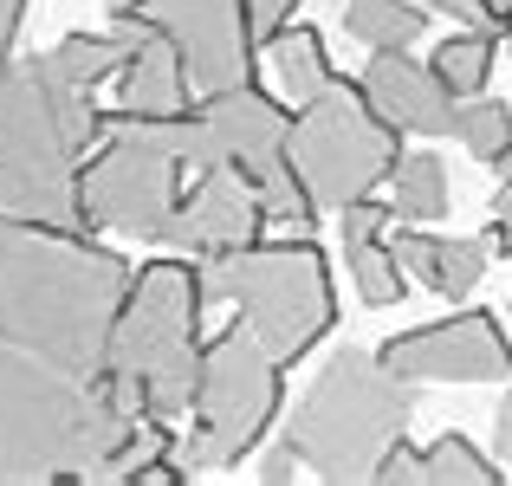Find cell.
<instances>
[{
  "instance_id": "cell-1",
  "label": "cell",
  "mask_w": 512,
  "mask_h": 486,
  "mask_svg": "<svg viewBox=\"0 0 512 486\" xmlns=\"http://www.w3.org/2000/svg\"><path fill=\"white\" fill-rule=\"evenodd\" d=\"M130 279L137 266L117 247H98L91 227L0 208V337L7 344L104 383Z\"/></svg>"
},
{
  "instance_id": "cell-2",
  "label": "cell",
  "mask_w": 512,
  "mask_h": 486,
  "mask_svg": "<svg viewBox=\"0 0 512 486\" xmlns=\"http://www.w3.org/2000/svg\"><path fill=\"white\" fill-rule=\"evenodd\" d=\"M130 428L137 409L111 383L72 376L52 357L0 337V486L104 480Z\"/></svg>"
},
{
  "instance_id": "cell-3",
  "label": "cell",
  "mask_w": 512,
  "mask_h": 486,
  "mask_svg": "<svg viewBox=\"0 0 512 486\" xmlns=\"http://www.w3.org/2000/svg\"><path fill=\"white\" fill-rule=\"evenodd\" d=\"M104 130L111 111H98L91 91L72 85L46 52L13 59L0 72V208L85 227V156Z\"/></svg>"
},
{
  "instance_id": "cell-4",
  "label": "cell",
  "mask_w": 512,
  "mask_h": 486,
  "mask_svg": "<svg viewBox=\"0 0 512 486\" xmlns=\"http://www.w3.org/2000/svg\"><path fill=\"white\" fill-rule=\"evenodd\" d=\"M201 266L195 260H150L130 279V299L117 312V337H111V370L104 383L130 402L137 415L175 422L188 415L201 383Z\"/></svg>"
},
{
  "instance_id": "cell-5",
  "label": "cell",
  "mask_w": 512,
  "mask_h": 486,
  "mask_svg": "<svg viewBox=\"0 0 512 486\" xmlns=\"http://www.w3.org/2000/svg\"><path fill=\"white\" fill-rule=\"evenodd\" d=\"M415 422V383H402L370 350H338L305 389L299 415L286 422V448L299 454L325 486L370 480L389 441H402Z\"/></svg>"
},
{
  "instance_id": "cell-6",
  "label": "cell",
  "mask_w": 512,
  "mask_h": 486,
  "mask_svg": "<svg viewBox=\"0 0 512 486\" xmlns=\"http://www.w3.org/2000/svg\"><path fill=\"white\" fill-rule=\"evenodd\" d=\"M156 130L182 150L188 169H214V162H234L266 201V221L279 227H299L312 234V221L325 208L312 201V188L299 182L292 169V104L273 98L260 85H234V91H201L195 111L182 117H150Z\"/></svg>"
},
{
  "instance_id": "cell-7",
  "label": "cell",
  "mask_w": 512,
  "mask_h": 486,
  "mask_svg": "<svg viewBox=\"0 0 512 486\" xmlns=\"http://www.w3.org/2000/svg\"><path fill=\"white\" fill-rule=\"evenodd\" d=\"M201 292H208V305H240V318L279 363H299L338 324L331 266L312 240H247V247L208 253Z\"/></svg>"
},
{
  "instance_id": "cell-8",
  "label": "cell",
  "mask_w": 512,
  "mask_h": 486,
  "mask_svg": "<svg viewBox=\"0 0 512 486\" xmlns=\"http://www.w3.org/2000/svg\"><path fill=\"white\" fill-rule=\"evenodd\" d=\"M286 363L253 337L247 318H234L208 350H201V383L195 402H188V435L175 441V461L188 474H214V467H240L253 448L266 441L279 402H286V383H279Z\"/></svg>"
},
{
  "instance_id": "cell-9",
  "label": "cell",
  "mask_w": 512,
  "mask_h": 486,
  "mask_svg": "<svg viewBox=\"0 0 512 486\" xmlns=\"http://www.w3.org/2000/svg\"><path fill=\"white\" fill-rule=\"evenodd\" d=\"M402 162V130L370 104L363 78H331L292 124V169L318 208H350L376 195Z\"/></svg>"
},
{
  "instance_id": "cell-10",
  "label": "cell",
  "mask_w": 512,
  "mask_h": 486,
  "mask_svg": "<svg viewBox=\"0 0 512 486\" xmlns=\"http://www.w3.org/2000/svg\"><path fill=\"white\" fill-rule=\"evenodd\" d=\"M182 150L150 117L111 111L104 143L85 156V227H111L124 240H163L182 208Z\"/></svg>"
},
{
  "instance_id": "cell-11",
  "label": "cell",
  "mask_w": 512,
  "mask_h": 486,
  "mask_svg": "<svg viewBox=\"0 0 512 486\" xmlns=\"http://www.w3.org/2000/svg\"><path fill=\"white\" fill-rule=\"evenodd\" d=\"M376 357L402 376V383H506L512 389V344L500 312H461L422 324V331L389 337Z\"/></svg>"
},
{
  "instance_id": "cell-12",
  "label": "cell",
  "mask_w": 512,
  "mask_h": 486,
  "mask_svg": "<svg viewBox=\"0 0 512 486\" xmlns=\"http://www.w3.org/2000/svg\"><path fill=\"white\" fill-rule=\"evenodd\" d=\"M137 13L169 33L188 59V78L201 91H234L253 85L260 65V39H253L247 0H137Z\"/></svg>"
},
{
  "instance_id": "cell-13",
  "label": "cell",
  "mask_w": 512,
  "mask_h": 486,
  "mask_svg": "<svg viewBox=\"0 0 512 486\" xmlns=\"http://www.w3.org/2000/svg\"><path fill=\"white\" fill-rule=\"evenodd\" d=\"M260 227H266L260 188H253L234 162H214V169H195V188L182 195V208H175V221H169L163 240L175 253L208 260V253H227V247L260 240Z\"/></svg>"
},
{
  "instance_id": "cell-14",
  "label": "cell",
  "mask_w": 512,
  "mask_h": 486,
  "mask_svg": "<svg viewBox=\"0 0 512 486\" xmlns=\"http://www.w3.org/2000/svg\"><path fill=\"white\" fill-rule=\"evenodd\" d=\"M363 91H370V104L396 130H409V137H454V104H461V98L435 78V65L409 59V46L370 52V65H363Z\"/></svg>"
},
{
  "instance_id": "cell-15",
  "label": "cell",
  "mask_w": 512,
  "mask_h": 486,
  "mask_svg": "<svg viewBox=\"0 0 512 486\" xmlns=\"http://www.w3.org/2000/svg\"><path fill=\"white\" fill-rule=\"evenodd\" d=\"M117 111L130 117H182L195 111V78H188V59L169 33H150L130 65L117 72Z\"/></svg>"
},
{
  "instance_id": "cell-16",
  "label": "cell",
  "mask_w": 512,
  "mask_h": 486,
  "mask_svg": "<svg viewBox=\"0 0 512 486\" xmlns=\"http://www.w3.org/2000/svg\"><path fill=\"white\" fill-rule=\"evenodd\" d=\"M389 247H396L402 273H415L428 292H435V299H467V292L487 279V260H493L487 234H480V240H435V234H415V227H402Z\"/></svg>"
},
{
  "instance_id": "cell-17",
  "label": "cell",
  "mask_w": 512,
  "mask_h": 486,
  "mask_svg": "<svg viewBox=\"0 0 512 486\" xmlns=\"http://www.w3.org/2000/svg\"><path fill=\"white\" fill-rule=\"evenodd\" d=\"M266 59H273V85L279 98L292 104V111H305V104L318 98V91L331 85V59H325V33L318 26H286V33L266 46Z\"/></svg>"
},
{
  "instance_id": "cell-18",
  "label": "cell",
  "mask_w": 512,
  "mask_h": 486,
  "mask_svg": "<svg viewBox=\"0 0 512 486\" xmlns=\"http://www.w3.org/2000/svg\"><path fill=\"white\" fill-rule=\"evenodd\" d=\"M448 162L435 150H415L396 162V175H389V208H396V221H435V214H448Z\"/></svg>"
},
{
  "instance_id": "cell-19",
  "label": "cell",
  "mask_w": 512,
  "mask_h": 486,
  "mask_svg": "<svg viewBox=\"0 0 512 486\" xmlns=\"http://www.w3.org/2000/svg\"><path fill=\"white\" fill-rule=\"evenodd\" d=\"M344 33L357 46L383 52V46H415L428 33V7H409V0H350L344 7Z\"/></svg>"
},
{
  "instance_id": "cell-20",
  "label": "cell",
  "mask_w": 512,
  "mask_h": 486,
  "mask_svg": "<svg viewBox=\"0 0 512 486\" xmlns=\"http://www.w3.org/2000/svg\"><path fill=\"white\" fill-rule=\"evenodd\" d=\"M428 65H435V78L454 91V98H480V91H487V78H493V33L467 26V33L441 39Z\"/></svg>"
},
{
  "instance_id": "cell-21",
  "label": "cell",
  "mask_w": 512,
  "mask_h": 486,
  "mask_svg": "<svg viewBox=\"0 0 512 486\" xmlns=\"http://www.w3.org/2000/svg\"><path fill=\"white\" fill-rule=\"evenodd\" d=\"M506 480L467 435H441L435 448H422V486H493Z\"/></svg>"
},
{
  "instance_id": "cell-22",
  "label": "cell",
  "mask_w": 512,
  "mask_h": 486,
  "mask_svg": "<svg viewBox=\"0 0 512 486\" xmlns=\"http://www.w3.org/2000/svg\"><path fill=\"white\" fill-rule=\"evenodd\" d=\"M344 253H350V286H357V299L370 305V312L402 305V260H396V247L363 240V247H344Z\"/></svg>"
},
{
  "instance_id": "cell-23",
  "label": "cell",
  "mask_w": 512,
  "mask_h": 486,
  "mask_svg": "<svg viewBox=\"0 0 512 486\" xmlns=\"http://www.w3.org/2000/svg\"><path fill=\"white\" fill-rule=\"evenodd\" d=\"M454 137H461L480 162H493V156L512 150V111L500 98H461L454 104Z\"/></svg>"
},
{
  "instance_id": "cell-24",
  "label": "cell",
  "mask_w": 512,
  "mask_h": 486,
  "mask_svg": "<svg viewBox=\"0 0 512 486\" xmlns=\"http://www.w3.org/2000/svg\"><path fill=\"white\" fill-rule=\"evenodd\" d=\"M344 214V247H363V240H383V227L396 221V208H383V201H350V208H338Z\"/></svg>"
},
{
  "instance_id": "cell-25",
  "label": "cell",
  "mask_w": 512,
  "mask_h": 486,
  "mask_svg": "<svg viewBox=\"0 0 512 486\" xmlns=\"http://www.w3.org/2000/svg\"><path fill=\"white\" fill-rule=\"evenodd\" d=\"M428 7L454 13L461 26H480V33H493V39H512V13L493 7V0H428Z\"/></svg>"
},
{
  "instance_id": "cell-26",
  "label": "cell",
  "mask_w": 512,
  "mask_h": 486,
  "mask_svg": "<svg viewBox=\"0 0 512 486\" xmlns=\"http://www.w3.org/2000/svg\"><path fill=\"white\" fill-rule=\"evenodd\" d=\"M370 480H376V486H422V454L409 448V435H402V441H389Z\"/></svg>"
},
{
  "instance_id": "cell-27",
  "label": "cell",
  "mask_w": 512,
  "mask_h": 486,
  "mask_svg": "<svg viewBox=\"0 0 512 486\" xmlns=\"http://www.w3.org/2000/svg\"><path fill=\"white\" fill-rule=\"evenodd\" d=\"M292 13H299V0H247V20H253V39H260V52L292 26Z\"/></svg>"
},
{
  "instance_id": "cell-28",
  "label": "cell",
  "mask_w": 512,
  "mask_h": 486,
  "mask_svg": "<svg viewBox=\"0 0 512 486\" xmlns=\"http://www.w3.org/2000/svg\"><path fill=\"white\" fill-rule=\"evenodd\" d=\"M299 467H305V461H299V454L286 448V441H279V448H273V454L260 461V480H266V486H286V480H299Z\"/></svg>"
},
{
  "instance_id": "cell-29",
  "label": "cell",
  "mask_w": 512,
  "mask_h": 486,
  "mask_svg": "<svg viewBox=\"0 0 512 486\" xmlns=\"http://www.w3.org/2000/svg\"><path fill=\"white\" fill-rule=\"evenodd\" d=\"M20 20H26V0H0V72L13 65V39H20Z\"/></svg>"
},
{
  "instance_id": "cell-30",
  "label": "cell",
  "mask_w": 512,
  "mask_h": 486,
  "mask_svg": "<svg viewBox=\"0 0 512 486\" xmlns=\"http://www.w3.org/2000/svg\"><path fill=\"white\" fill-rule=\"evenodd\" d=\"M493 454H500V461L512 467V396L500 402V409H493Z\"/></svg>"
},
{
  "instance_id": "cell-31",
  "label": "cell",
  "mask_w": 512,
  "mask_h": 486,
  "mask_svg": "<svg viewBox=\"0 0 512 486\" xmlns=\"http://www.w3.org/2000/svg\"><path fill=\"white\" fill-rule=\"evenodd\" d=\"M493 221L512 234V182H500V195H493Z\"/></svg>"
},
{
  "instance_id": "cell-32",
  "label": "cell",
  "mask_w": 512,
  "mask_h": 486,
  "mask_svg": "<svg viewBox=\"0 0 512 486\" xmlns=\"http://www.w3.org/2000/svg\"><path fill=\"white\" fill-rule=\"evenodd\" d=\"M487 169H493V175H500V182H512V150H506V156H493V162H487Z\"/></svg>"
},
{
  "instance_id": "cell-33",
  "label": "cell",
  "mask_w": 512,
  "mask_h": 486,
  "mask_svg": "<svg viewBox=\"0 0 512 486\" xmlns=\"http://www.w3.org/2000/svg\"><path fill=\"white\" fill-rule=\"evenodd\" d=\"M104 7H111V13H124V7H137V0H104Z\"/></svg>"
},
{
  "instance_id": "cell-34",
  "label": "cell",
  "mask_w": 512,
  "mask_h": 486,
  "mask_svg": "<svg viewBox=\"0 0 512 486\" xmlns=\"http://www.w3.org/2000/svg\"><path fill=\"white\" fill-rule=\"evenodd\" d=\"M493 7H506V13H512V0H493Z\"/></svg>"
},
{
  "instance_id": "cell-35",
  "label": "cell",
  "mask_w": 512,
  "mask_h": 486,
  "mask_svg": "<svg viewBox=\"0 0 512 486\" xmlns=\"http://www.w3.org/2000/svg\"><path fill=\"white\" fill-rule=\"evenodd\" d=\"M506 46H512V39H506Z\"/></svg>"
}]
</instances>
